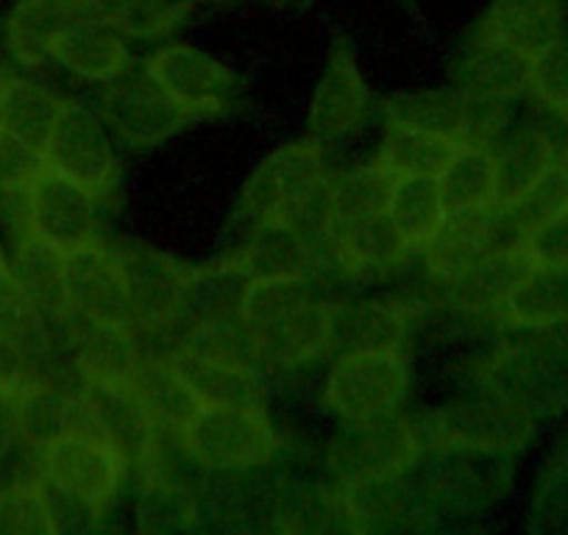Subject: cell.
I'll return each mask as SVG.
<instances>
[{
  "instance_id": "1",
  "label": "cell",
  "mask_w": 568,
  "mask_h": 535,
  "mask_svg": "<svg viewBox=\"0 0 568 535\" xmlns=\"http://www.w3.org/2000/svg\"><path fill=\"white\" fill-rule=\"evenodd\" d=\"M329 315L332 299L315 276H260L240 304L251 352L265 374H293L332 357Z\"/></svg>"
},
{
  "instance_id": "2",
  "label": "cell",
  "mask_w": 568,
  "mask_h": 535,
  "mask_svg": "<svg viewBox=\"0 0 568 535\" xmlns=\"http://www.w3.org/2000/svg\"><path fill=\"white\" fill-rule=\"evenodd\" d=\"M474 385L499 393L540 427L568 418V321L540 332L501 330L479 360Z\"/></svg>"
},
{
  "instance_id": "3",
  "label": "cell",
  "mask_w": 568,
  "mask_h": 535,
  "mask_svg": "<svg viewBox=\"0 0 568 535\" xmlns=\"http://www.w3.org/2000/svg\"><path fill=\"white\" fill-rule=\"evenodd\" d=\"M332 206V171L313 138L271 151L245 182L240 212L248 223L296 229L324 240Z\"/></svg>"
},
{
  "instance_id": "4",
  "label": "cell",
  "mask_w": 568,
  "mask_h": 535,
  "mask_svg": "<svg viewBox=\"0 0 568 535\" xmlns=\"http://www.w3.org/2000/svg\"><path fill=\"white\" fill-rule=\"evenodd\" d=\"M173 438L195 468L215 477L262 472L282 452L265 405H199Z\"/></svg>"
},
{
  "instance_id": "5",
  "label": "cell",
  "mask_w": 568,
  "mask_h": 535,
  "mask_svg": "<svg viewBox=\"0 0 568 535\" xmlns=\"http://www.w3.org/2000/svg\"><path fill=\"white\" fill-rule=\"evenodd\" d=\"M424 450H474L524 455L538 441L540 424L521 407L483 385L460 393L415 418Z\"/></svg>"
},
{
  "instance_id": "6",
  "label": "cell",
  "mask_w": 568,
  "mask_h": 535,
  "mask_svg": "<svg viewBox=\"0 0 568 535\" xmlns=\"http://www.w3.org/2000/svg\"><path fill=\"white\" fill-rule=\"evenodd\" d=\"M407 393V352L354 349V352L332 354L321 402L341 427H357L402 413Z\"/></svg>"
},
{
  "instance_id": "7",
  "label": "cell",
  "mask_w": 568,
  "mask_h": 535,
  "mask_svg": "<svg viewBox=\"0 0 568 535\" xmlns=\"http://www.w3.org/2000/svg\"><path fill=\"white\" fill-rule=\"evenodd\" d=\"M129 282L134 332L142 352H160L165 337L182 319L184 302L193 287L195 271L176 256L162 254L142 243L114 245Z\"/></svg>"
},
{
  "instance_id": "8",
  "label": "cell",
  "mask_w": 568,
  "mask_h": 535,
  "mask_svg": "<svg viewBox=\"0 0 568 535\" xmlns=\"http://www.w3.org/2000/svg\"><path fill=\"white\" fill-rule=\"evenodd\" d=\"M424 452L413 418L387 416L379 422L341 427L326 446V472L337 485L396 480Z\"/></svg>"
},
{
  "instance_id": "9",
  "label": "cell",
  "mask_w": 568,
  "mask_h": 535,
  "mask_svg": "<svg viewBox=\"0 0 568 535\" xmlns=\"http://www.w3.org/2000/svg\"><path fill=\"white\" fill-rule=\"evenodd\" d=\"M101 87L98 114L106 123L109 134L131 149H151V145L165 143L195 120L145 73V68L125 70L120 79Z\"/></svg>"
},
{
  "instance_id": "10",
  "label": "cell",
  "mask_w": 568,
  "mask_h": 535,
  "mask_svg": "<svg viewBox=\"0 0 568 535\" xmlns=\"http://www.w3.org/2000/svg\"><path fill=\"white\" fill-rule=\"evenodd\" d=\"M87 433L112 446L129 468H145L162 446V427L131 382H81Z\"/></svg>"
},
{
  "instance_id": "11",
  "label": "cell",
  "mask_w": 568,
  "mask_h": 535,
  "mask_svg": "<svg viewBox=\"0 0 568 535\" xmlns=\"http://www.w3.org/2000/svg\"><path fill=\"white\" fill-rule=\"evenodd\" d=\"M42 160L51 171L92 190L98 199H106L118 184V154H114L112 134L98 109H90L81 101L64 103L62 118L42 151Z\"/></svg>"
},
{
  "instance_id": "12",
  "label": "cell",
  "mask_w": 568,
  "mask_h": 535,
  "mask_svg": "<svg viewBox=\"0 0 568 535\" xmlns=\"http://www.w3.org/2000/svg\"><path fill=\"white\" fill-rule=\"evenodd\" d=\"M142 68L193 118L221 114L237 90V75L226 62L187 42L160 46Z\"/></svg>"
},
{
  "instance_id": "13",
  "label": "cell",
  "mask_w": 568,
  "mask_h": 535,
  "mask_svg": "<svg viewBox=\"0 0 568 535\" xmlns=\"http://www.w3.org/2000/svg\"><path fill=\"white\" fill-rule=\"evenodd\" d=\"M374 114V95L363 79L357 57L346 42H335L315 84L307 112V138L332 145L357 134Z\"/></svg>"
},
{
  "instance_id": "14",
  "label": "cell",
  "mask_w": 568,
  "mask_h": 535,
  "mask_svg": "<svg viewBox=\"0 0 568 535\" xmlns=\"http://www.w3.org/2000/svg\"><path fill=\"white\" fill-rule=\"evenodd\" d=\"M64 293L70 315L134 330L129 282L114 245L95 240L64 254Z\"/></svg>"
},
{
  "instance_id": "15",
  "label": "cell",
  "mask_w": 568,
  "mask_h": 535,
  "mask_svg": "<svg viewBox=\"0 0 568 535\" xmlns=\"http://www.w3.org/2000/svg\"><path fill=\"white\" fill-rule=\"evenodd\" d=\"M98 199L73 179L42 168L29 188V226L62 254L98 240Z\"/></svg>"
},
{
  "instance_id": "16",
  "label": "cell",
  "mask_w": 568,
  "mask_h": 535,
  "mask_svg": "<svg viewBox=\"0 0 568 535\" xmlns=\"http://www.w3.org/2000/svg\"><path fill=\"white\" fill-rule=\"evenodd\" d=\"M532 59L479 26L452 59V81L468 101L518 103L529 92Z\"/></svg>"
},
{
  "instance_id": "17",
  "label": "cell",
  "mask_w": 568,
  "mask_h": 535,
  "mask_svg": "<svg viewBox=\"0 0 568 535\" xmlns=\"http://www.w3.org/2000/svg\"><path fill=\"white\" fill-rule=\"evenodd\" d=\"M53 64L90 84H109L131 70L129 37L95 9L64 12L51 42Z\"/></svg>"
},
{
  "instance_id": "18",
  "label": "cell",
  "mask_w": 568,
  "mask_h": 535,
  "mask_svg": "<svg viewBox=\"0 0 568 535\" xmlns=\"http://www.w3.org/2000/svg\"><path fill=\"white\" fill-rule=\"evenodd\" d=\"M42 474L53 483L109 505L129 477L123 457L90 433H68L42 446Z\"/></svg>"
},
{
  "instance_id": "19",
  "label": "cell",
  "mask_w": 568,
  "mask_h": 535,
  "mask_svg": "<svg viewBox=\"0 0 568 535\" xmlns=\"http://www.w3.org/2000/svg\"><path fill=\"white\" fill-rule=\"evenodd\" d=\"M68 360L81 382H129L140 363V341L129 326L70 315L62 326Z\"/></svg>"
},
{
  "instance_id": "20",
  "label": "cell",
  "mask_w": 568,
  "mask_h": 535,
  "mask_svg": "<svg viewBox=\"0 0 568 535\" xmlns=\"http://www.w3.org/2000/svg\"><path fill=\"white\" fill-rule=\"evenodd\" d=\"M413 310L379 299H341L332 302V354L354 349H393L404 352L413 330Z\"/></svg>"
},
{
  "instance_id": "21",
  "label": "cell",
  "mask_w": 568,
  "mask_h": 535,
  "mask_svg": "<svg viewBox=\"0 0 568 535\" xmlns=\"http://www.w3.org/2000/svg\"><path fill=\"white\" fill-rule=\"evenodd\" d=\"M14 405L20 438L37 450L68 433H87L84 398L79 385H62L59 380L37 376L14 391Z\"/></svg>"
},
{
  "instance_id": "22",
  "label": "cell",
  "mask_w": 568,
  "mask_h": 535,
  "mask_svg": "<svg viewBox=\"0 0 568 535\" xmlns=\"http://www.w3.org/2000/svg\"><path fill=\"white\" fill-rule=\"evenodd\" d=\"M479 26L535 59L568 37V0H490Z\"/></svg>"
},
{
  "instance_id": "23",
  "label": "cell",
  "mask_w": 568,
  "mask_h": 535,
  "mask_svg": "<svg viewBox=\"0 0 568 535\" xmlns=\"http://www.w3.org/2000/svg\"><path fill=\"white\" fill-rule=\"evenodd\" d=\"M501 330L540 332L568 321V265L535 262L496 313Z\"/></svg>"
},
{
  "instance_id": "24",
  "label": "cell",
  "mask_w": 568,
  "mask_h": 535,
  "mask_svg": "<svg viewBox=\"0 0 568 535\" xmlns=\"http://www.w3.org/2000/svg\"><path fill=\"white\" fill-rule=\"evenodd\" d=\"M0 332L12 337L26 357L31 360L40 376H51V365L57 363V337H53V324L45 319L40 304L31 299L20 276L14 274L12 262L7 260L0 249Z\"/></svg>"
},
{
  "instance_id": "25",
  "label": "cell",
  "mask_w": 568,
  "mask_h": 535,
  "mask_svg": "<svg viewBox=\"0 0 568 535\" xmlns=\"http://www.w3.org/2000/svg\"><path fill=\"white\" fill-rule=\"evenodd\" d=\"M385 120L466 145L474 134V103L455 87L396 92L385 101Z\"/></svg>"
},
{
  "instance_id": "26",
  "label": "cell",
  "mask_w": 568,
  "mask_h": 535,
  "mask_svg": "<svg viewBox=\"0 0 568 535\" xmlns=\"http://www.w3.org/2000/svg\"><path fill=\"white\" fill-rule=\"evenodd\" d=\"M14 274L26 285L45 319L62 330L70 319L68 293H64V254L48 245L45 240L37 238L31 226L18 229L14 234Z\"/></svg>"
},
{
  "instance_id": "27",
  "label": "cell",
  "mask_w": 568,
  "mask_h": 535,
  "mask_svg": "<svg viewBox=\"0 0 568 535\" xmlns=\"http://www.w3.org/2000/svg\"><path fill=\"white\" fill-rule=\"evenodd\" d=\"M387 215L407 249L420 254L449 215L438 176L393 179L390 193H387Z\"/></svg>"
},
{
  "instance_id": "28",
  "label": "cell",
  "mask_w": 568,
  "mask_h": 535,
  "mask_svg": "<svg viewBox=\"0 0 568 535\" xmlns=\"http://www.w3.org/2000/svg\"><path fill=\"white\" fill-rule=\"evenodd\" d=\"M460 143L409 125L387 123L374 160L387 176H440Z\"/></svg>"
},
{
  "instance_id": "29",
  "label": "cell",
  "mask_w": 568,
  "mask_h": 535,
  "mask_svg": "<svg viewBox=\"0 0 568 535\" xmlns=\"http://www.w3.org/2000/svg\"><path fill=\"white\" fill-rule=\"evenodd\" d=\"M68 98L57 95L51 87L23 75H7L3 87V129L18 134L23 143L42 154L57 129Z\"/></svg>"
},
{
  "instance_id": "30",
  "label": "cell",
  "mask_w": 568,
  "mask_h": 535,
  "mask_svg": "<svg viewBox=\"0 0 568 535\" xmlns=\"http://www.w3.org/2000/svg\"><path fill=\"white\" fill-rule=\"evenodd\" d=\"M129 382L140 393V398L145 402V407H149L151 416L156 418V424H160L165 435L179 433L182 424L199 407L195 396L179 380V374L173 371L171 360L165 354H142Z\"/></svg>"
},
{
  "instance_id": "31",
  "label": "cell",
  "mask_w": 568,
  "mask_h": 535,
  "mask_svg": "<svg viewBox=\"0 0 568 535\" xmlns=\"http://www.w3.org/2000/svg\"><path fill=\"white\" fill-rule=\"evenodd\" d=\"M438 182L449 212H479L499 204L496 165L488 145H460L438 176Z\"/></svg>"
},
{
  "instance_id": "32",
  "label": "cell",
  "mask_w": 568,
  "mask_h": 535,
  "mask_svg": "<svg viewBox=\"0 0 568 535\" xmlns=\"http://www.w3.org/2000/svg\"><path fill=\"white\" fill-rule=\"evenodd\" d=\"M527 518L538 533H568V441L562 435L540 463Z\"/></svg>"
},
{
  "instance_id": "33",
  "label": "cell",
  "mask_w": 568,
  "mask_h": 535,
  "mask_svg": "<svg viewBox=\"0 0 568 535\" xmlns=\"http://www.w3.org/2000/svg\"><path fill=\"white\" fill-rule=\"evenodd\" d=\"M70 9L53 7L48 0H20L7 23V46L26 68L53 64L51 42L62 14Z\"/></svg>"
},
{
  "instance_id": "34",
  "label": "cell",
  "mask_w": 568,
  "mask_h": 535,
  "mask_svg": "<svg viewBox=\"0 0 568 535\" xmlns=\"http://www.w3.org/2000/svg\"><path fill=\"white\" fill-rule=\"evenodd\" d=\"M193 0H95V12L129 40H162L171 34Z\"/></svg>"
},
{
  "instance_id": "35",
  "label": "cell",
  "mask_w": 568,
  "mask_h": 535,
  "mask_svg": "<svg viewBox=\"0 0 568 535\" xmlns=\"http://www.w3.org/2000/svg\"><path fill=\"white\" fill-rule=\"evenodd\" d=\"M507 223H510L513 232L518 234V240L527 243L529 234L538 232L540 226H546L555 218L566 215L568 212V165L557 162L546 176H540L527 193L518 195L510 204H501Z\"/></svg>"
},
{
  "instance_id": "36",
  "label": "cell",
  "mask_w": 568,
  "mask_h": 535,
  "mask_svg": "<svg viewBox=\"0 0 568 535\" xmlns=\"http://www.w3.org/2000/svg\"><path fill=\"white\" fill-rule=\"evenodd\" d=\"M42 499H45L48 522H51V533H90V529L101 527V518L106 513V505L92 502L90 496L79 494L73 488L53 483L45 474L40 477Z\"/></svg>"
},
{
  "instance_id": "37",
  "label": "cell",
  "mask_w": 568,
  "mask_h": 535,
  "mask_svg": "<svg viewBox=\"0 0 568 535\" xmlns=\"http://www.w3.org/2000/svg\"><path fill=\"white\" fill-rule=\"evenodd\" d=\"M0 533L45 535L51 533L40 480H14L0 494Z\"/></svg>"
},
{
  "instance_id": "38",
  "label": "cell",
  "mask_w": 568,
  "mask_h": 535,
  "mask_svg": "<svg viewBox=\"0 0 568 535\" xmlns=\"http://www.w3.org/2000/svg\"><path fill=\"white\" fill-rule=\"evenodd\" d=\"M527 95L560 114L568 107V37L532 59Z\"/></svg>"
},
{
  "instance_id": "39",
  "label": "cell",
  "mask_w": 568,
  "mask_h": 535,
  "mask_svg": "<svg viewBox=\"0 0 568 535\" xmlns=\"http://www.w3.org/2000/svg\"><path fill=\"white\" fill-rule=\"evenodd\" d=\"M45 168V160L37 149L0 125V195L29 193L37 173Z\"/></svg>"
},
{
  "instance_id": "40",
  "label": "cell",
  "mask_w": 568,
  "mask_h": 535,
  "mask_svg": "<svg viewBox=\"0 0 568 535\" xmlns=\"http://www.w3.org/2000/svg\"><path fill=\"white\" fill-rule=\"evenodd\" d=\"M527 251L544 265H568V212L529 234Z\"/></svg>"
},
{
  "instance_id": "41",
  "label": "cell",
  "mask_w": 568,
  "mask_h": 535,
  "mask_svg": "<svg viewBox=\"0 0 568 535\" xmlns=\"http://www.w3.org/2000/svg\"><path fill=\"white\" fill-rule=\"evenodd\" d=\"M37 376L40 374L34 371L31 360L26 357L23 349L0 332V385L9 387V391H20L26 382L37 380Z\"/></svg>"
},
{
  "instance_id": "42",
  "label": "cell",
  "mask_w": 568,
  "mask_h": 535,
  "mask_svg": "<svg viewBox=\"0 0 568 535\" xmlns=\"http://www.w3.org/2000/svg\"><path fill=\"white\" fill-rule=\"evenodd\" d=\"M20 444L18 430V405H14V391L0 385V461Z\"/></svg>"
},
{
  "instance_id": "43",
  "label": "cell",
  "mask_w": 568,
  "mask_h": 535,
  "mask_svg": "<svg viewBox=\"0 0 568 535\" xmlns=\"http://www.w3.org/2000/svg\"><path fill=\"white\" fill-rule=\"evenodd\" d=\"M48 3H53V7L70 9V12H84V9L95 7V0H48Z\"/></svg>"
},
{
  "instance_id": "44",
  "label": "cell",
  "mask_w": 568,
  "mask_h": 535,
  "mask_svg": "<svg viewBox=\"0 0 568 535\" xmlns=\"http://www.w3.org/2000/svg\"><path fill=\"white\" fill-rule=\"evenodd\" d=\"M3 87H7V73L0 70V125H3Z\"/></svg>"
},
{
  "instance_id": "45",
  "label": "cell",
  "mask_w": 568,
  "mask_h": 535,
  "mask_svg": "<svg viewBox=\"0 0 568 535\" xmlns=\"http://www.w3.org/2000/svg\"><path fill=\"white\" fill-rule=\"evenodd\" d=\"M278 7H307L310 0H273Z\"/></svg>"
},
{
  "instance_id": "46",
  "label": "cell",
  "mask_w": 568,
  "mask_h": 535,
  "mask_svg": "<svg viewBox=\"0 0 568 535\" xmlns=\"http://www.w3.org/2000/svg\"><path fill=\"white\" fill-rule=\"evenodd\" d=\"M3 488H7V477H3V468H0V494H3Z\"/></svg>"
},
{
  "instance_id": "47",
  "label": "cell",
  "mask_w": 568,
  "mask_h": 535,
  "mask_svg": "<svg viewBox=\"0 0 568 535\" xmlns=\"http://www.w3.org/2000/svg\"><path fill=\"white\" fill-rule=\"evenodd\" d=\"M193 3H229V0H193Z\"/></svg>"
},
{
  "instance_id": "48",
  "label": "cell",
  "mask_w": 568,
  "mask_h": 535,
  "mask_svg": "<svg viewBox=\"0 0 568 535\" xmlns=\"http://www.w3.org/2000/svg\"><path fill=\"white\" fill-rule=\"evenodd\" d=\"M560 435H562V438L568 441V418H566V422H562V430H560Z\"/></svg>"
},
{
  "instance_id": "49",
  "label": "cell",
  "mask_w": 568,
  "mask_h": 535,
  "mask_svg": "<svg viewBox=\"0 0 568 535\" xmlns=\"http://www.w3.org/2000/svg\"><path fill=\"white\" fill-rule=\"evenodd\" d=\"M562 162H566V165H568V145H566V151H562Z\"/></svg>"
},
{
  "instance_id": "50",
  "label": "cell",
  "mask_w": 568,
  "mask_h": 535,
  "mask_svg": "<svg viewBox=\"0 0 568 535\" xmlns=\"http://www.w3.org/2000/svg\"><path fill=\"white\" fill-rule=\"evenodd\" d=\"M562 118H566V123H568V107H566V109H562Z\"/></svg>"
}]
</instances>
